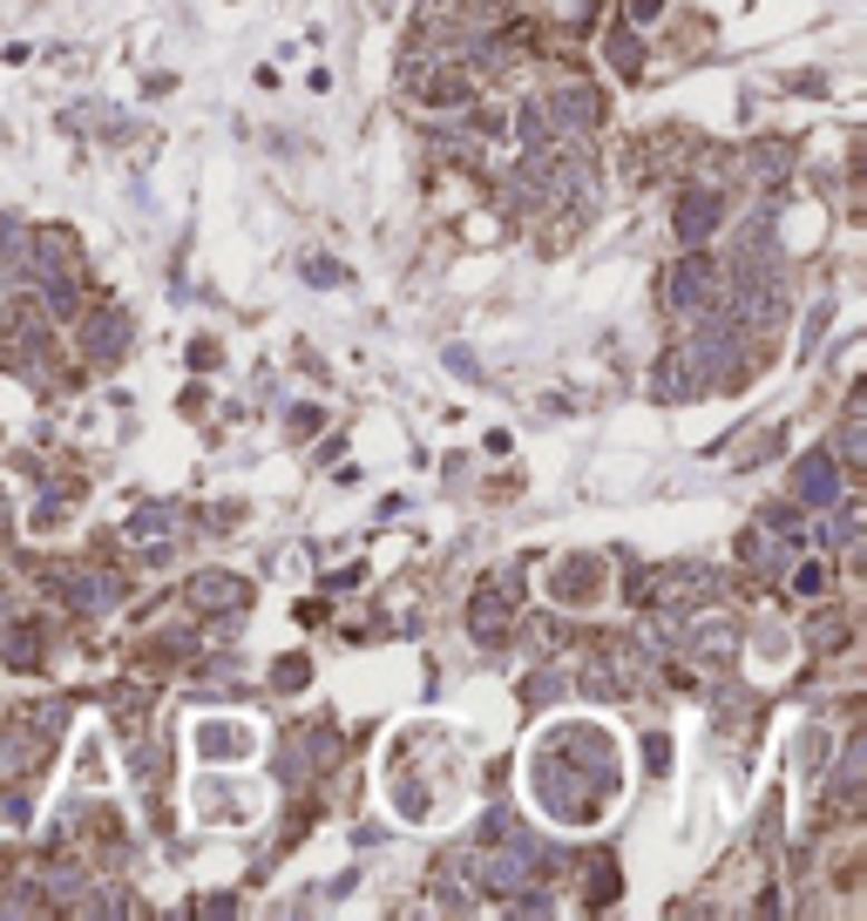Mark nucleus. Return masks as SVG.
Listing matches in <instances>:
<instances>
[{"label": "nucleus", "mask_w": 867, "mask_h": 921, "mask_svg": "<svg viewBox=\"0 0 867 921\" xmlns=\"http://www.w3.org/2000/svg\"><path fill=\"white\" fill-rule=\"evenodd\" d=\"M664 298H671V312H705V305L719 298V272H712V258L684 251V258L671 265V278H664Z\"/></svg>", "instance_id": "1"}, {"label": "nucleus", "mask_w": 867, "mask_h": 921, "mask_svg": "<svg viewBox=\"0 0 867 921\" xmlns=\"http://www.w3.org/2000/svg\"><path fill=\"white\" fill-rule=\"evenodd\" d=\"M515 597H523V569H495V582H481L475 590V604H468V617H475V637H501L508 630V610H515Z\"/></svg>", "instance_id": "2"}, {"label": "nucleus", "mask_w": 867, "mask_h": 921, "mask_svg": "<svg viewBox=\"0 0 867 921\" xmlns=\"http://www.w3.org/2000/svg\"><path fill=\"white\" fill-rule=\"evenodd\" d=\"M123 353H129V319L123 312H96L89 340H81V360H89V366H116Z\"/></svg>", "instance_id": "3"}, {"label": "nucleus", "mask_w": 867, "mask_h": 921, "mask_svg": "<svg viewBox=\"0 0 867 921\" xmlns=\"http://www.w3.org/2000/svg\"><path fill=\"white\" fill-rule=\"evenodd\" d=\"M556 604H596V590H603V562L596 556H569V569H556Z\"/></svg>", "instance_id": "4"}, {"label": "nucleus", "mask_w": 867, "mask_h": 921, "mask_svg": "<svg viewBox=\"0 0 867 921\" xmlns=\"http://www.w3.org/2000/svg\"><path fill=\"white\" fill-rule=\"evenodd\" d=\"M191 604H197V610H231V617H237V610L251 604V590H244L237 576H217V569H204V576L191 582Z\"/></svg>", "instance_id": "5"}, {"label": "nucleus", "mask_w": 867, "mask_h": 921, "mask_svg": "<svg viewBox=\"0 0 867 921\" xmlns=\"http://www.w3.org/2000/svg\"><path fill=\"white\" fill-rule=\"evenodd\" d=\"M712 224H719V197H712V190H691V197L678 204V237H684L691 251L712 237Z\"/></svg>", "instance_id": "6"}, {"label": "nucleus", "mask_w": 867, "mask_h": 921, "mask_svg": "<svg viewBox=\"0 0 867 921\" xmlns=\"http://www.w3.org/2000/svg\"><path fill=\"white\" fill-rule=\"evenodd\" d=\"M800 501H814V509H834V501H840V468L827 454L800 461Z\"/></svg>", "instance_id": "7"}, {"label": "nucleus", "mask_w": 867, "mask_h": 921, "mask_svg": "<svg viewBox=\"0 0 867 921\" xmlns=\"http://www.w3.org/2000/svg\"><path fill=\"white\" fill-rule=\"evenodd\" d=\"M0 630H8V637H0V657H8V664H35V657H41V630H35V624H14V617H8Z\"/></svg>", "instance_id": "8"}, {"label": "nucleus", "mask_w": 867, "mask_h": 921, "mask_svg": "<svg viewBox=\"0 0 867 921\" xmlns=\"http://www.w3.org/2000/svg\"><path fill=\"white\" fill-rule=\"evenodd\" d=\"M779 556H787V549H779L772 529H752V536H746V562H752V576H779Z\"/></svg>", "instance_id": "9"}, {"label": "nucleus", "mask_w": 867, "mask_h": 921, "mask_svg": "<svg viewBox=\"0 0 867 921\" xmlns=\"http://www.w3.org/2000/svg\"><path fill=\"white\" fill-rule=\"evenodd\" d=\"M204 752H211V760H237V752H251V732H237V725H204Z\"/></svg>", "instance_id": "10"}, {"label": "nucleus", "mask_w": 867, "mask_h": 921, "mask_svg": "<svg viewBox=\"0 0 867 921\" xmlns=\"http://www.w3.org/2000/svg\"><path fill=\"white\" fill-rule=\"evenodd\" d=\"M787 163H793L787 143H766V149H752V177H759V184H779V177H787Z\"/></svg>", "instance_id": "11"}, {"label": "nucleus", "mask_w": 867, "mask_h": 921, "mask_svg": "<svg viewBox=\"0 0 867 921\" xmlns=\"http://www.w3.org/2000/svg\"><path fill=\"white\" fill-rule=\"evenodd\" d=\"M840 461L860 468V406H847V421H840Z\"/></svg>", "instance_id": "12"}, {"label": "nucleus", "mask_w": 867, "mask_h": 921, "mask_svg": "<svg viewBox=\"0 0 867 921\" xmlns=\"http://www.w3.org/2000/svg\"><path fill=\"white\" fill-rule=\"evenodd\" d=\"M611 61H617V68H637V41H631V35H611Z\"/></svg>", "instance_id": "13"}, {"label": "nucleus", "mask_w": 867, "mask_h": 921, "mask_svg": "<svg viewBox=\"0 0 867 921\" xmlns=\"http://www.w3.org/2000/svg\"><path fill=\"white\" fill-rule=\"evenodd\" d=\"M279 685H285V692L305 685V657H285V664H279Z\"/></svg>", "instance_id": "14"}]
</instances>
